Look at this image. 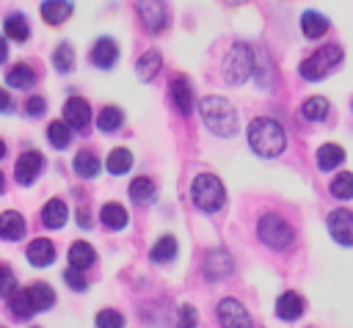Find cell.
I'll use <instances>...</instances> for the list:
<instances>
[{
  "mask_svg": "<svg viewBox=\"0 0 353 328\" xmlns=\"http://www.w3.org/2000/svg\"><path fill=\"white\" fill-rule=\"evenodd\" d=\"M248 146L254 154L259 157H279L287 146V132L284 127L276 121V119H268V116H259L248 124Z\"/></svg>",
  "mask_w": 353,
  "mask_h": 328,
  "instance_id": "cell-1",
  "label": "cell"
},
{
  "mask_svg": "<svg viewBox=\"0 0 353 328\" xmlns=\"http://www.w3.org/2000/svg\"><path fill=\"white\" fill-rule=\"evenodd\" d=\"M199 113L204 127L218 138H232L237 132V110L223 96H204L199 102Z\"/></svg>",
  "mask_w": 353,
  "mask_h": 328,
  "instance_id": "cell-2",
  "label": "cell"
},
{
  "mask_svg": "<svg viewBox=\"0 0 353 328\" xmlns=\"http://www.w3.org/2000/svg\"><path fill=\"white\" fill-rule=\"evenodd\" d=\"M190 198L204 215H212L226 204V187L215 174H196L190 182Z\"/></svg>",
  "mask_w": 353,
  "mask_h": 328,
  "instance_id": "cell-3",
  "label": "cell"
},
{
  "mask_svg": "<svg viewBox=\"0 0 353 328\" xmlns=\"http://www.w3.org/2000/svg\"><path fill=\"white\" fill-rule=\"evenodd\" d=\"M256 237L273 251H287L295 243V229L287 218H281L276 212H265L256 221Z\"/></svg>",
  "mask_w": 353,
  "mask_h": 328,
  "instance_id": "cell-4",
  "label": "cell"
},
{
  "mask_svg": "<svg viewBox=\"0 0 353 328\" xmlns=\"http://www.w3.org/2000/svg\"><path fill=\"white\" fill-rule=\"evenodd\" d=\"M221 72H223V80L229 85H243L251 77V72H254V50L245 41L232 44L229 52L223 55Z\"/></svg>",
  "mask_w": 353,
  "mask_h": 328,
  "instance_id": "cell-5",
  "label": "cell"
},
{
  "mask_svg": "<svg viewBox=\"0 0 353 328\" xmlns=\"http://www.w3.org/2000/svg\"><path fill=\"white\" fill-rule=\"evenodd\" d=\"M342 63V47L339 44H323L317 52H312L301 66V77L303 80H323L325 74H331L336 66Z\"/></svg>",
  "mask_w": 353,
  "mask_h": 328,
  "instance_id": "cell-6",
  "label": "cell"
},
{
  "mask_svg": "<svg viewBox=\"0 0 353 328\" xmlns=\"http://www.w3.org/2000/svg\"><path fill=\"white\" fill-rule=\"evenodd\" d=\"M135 14L149 33H163L168 25V8L163 0H135Z\"/></svg>",
  "mask_w": 353,
  "mask_h": 328,
  "instance_id": "cell-7",
  "label": "cell"
},
{
  "mask_svg": "<svg viewBox=\"0 0 353 328\" xmlns=\"http://www.w3.org/2000/svg\"><path fill=\"white\" fill-rule=\"evenodd\" d=\"M41 168H44V157H41V152H36V149L22 152V154L17 157V165H14V179H17V185H22V187L33 185V182L39 179Z\"/></svg>",
  "mask_w": 353,
  "mask_h": 328,
  "instance_id": "cell-8",
  "label": "cell"
},
{
  "mask_svg": "<svg viewBox=\"0 0 353 328\" xmlns=\"http://www.w3.org/2000/svg\"><path fill=\"white\" fill-rule=\"evenodd\" d=\"M218 322L221 328H251V317L237 298H223L218 303Z\"/></svg>",
  "mask_w": 353,
  "mask_h": 328,
  "instance_id": "cell-9",
  "label": "cell"
},
{
  "mask_svg": "<svg viewBox=\"0 0 353 328\" xmlns=\"http://www.w3.org/2000/svg\"><path fill=\"white\" fill-rule=\"evenodd\" d=\"M328 232L336 243L342 245H353V212L350 209H334L328 212Z\"/></svg>",
  "mask_w": 353,
  "mask_h": 328,
  "instance_id": "cell-10",
  "label": "cell"
},
{
  "mask_svg": "<svg viewBox=\"0 0 353 328\" xmlns=\"http://www.w3.org/2000/svg\"><path fill=\"white\" fill-rule=\"evenodd\" d=\"M168 96H171V105L176 107L179 116H190L193 113V88L188 83V77H174L171 85H168Z\"/></svg>",
  "mask_w": 353,
  "mask_h": 328,
  "instance_id": "cell-11",
  "label": "cell"
},
{
  "mask_svg": "<svg viewBox=\"0 0 353 328\" xmlns=\"http://www.w3.org/2000/svg\"><path fill=\"white\" fill-rule=\"evenodd\" d=\"M63 121L72 130H85L88 121H91V105L83 96H69L63 102Z\"/></svg>",
  "mask_w": 353,
  "mask_h": 328,
  "instance_id": "cell-12",
  "label": "cell"
},
{
  "mask_svg": "<svg viewBox=\"0 0 353 328\" xmlns=\"http://www.w3.org/2000/svg\"><path fill=\"white\" fill-rule=\"evenodd\" d=\"M119 61V44L110 36H102L94 41L91 47V63L97 69H113V63Z\"/></svg>",
  "mask_w": 353,
  "mask_h": 328,
  "instance_id": "cell-13",
  "label": "cell"
},
{
  "mask_svg": "<svg viewBox=\"0 0 353 328\" xmlns=\"http://www.w3.org/2000/svg\"><path fill=\"white\" fill-rule=\"evenodd\" d=\"M229 273H232V256L223 248L207 251V256H204V276L210 281H218V278H226Z\"/></svg>",
  "mask_w": 353,
  "mask_h": 328,
  "instance_id": "cell-14",
  "label": "cell"
},
{
  "mask_svg": "<svg viewBox=\"0 0 353 328\" xmlns=\"http://www.w3.org/2000/svg\"><path fill=\"white\" fill-rule=\"evenodd\" d=\"M25 256H28L30 265H36V267H47L50 262H55V245H52V240H47V237H36V240L28 243Z\"/></svg>",
  "mask_w": 353,
  "mask_h": 328,
  "instance_id": "cell-15",
  "label": "cell"
},
{
  "mask_svg": "<svg viewBox=\"0 0 353 328\" xmlns=\"http://www.w3.org/2000/svg\"><path fill=\"white\" fill-rule=\"evenodd\" d=\"M39 11H41V19H44L47 25H63V22L72 17L74 3H72V0H44Z\"/></svg>",
  "mask_w": 353,
  "mask_h": 328,
  "instance_id": "cell-16",
  "label": "cell"
},
{
  "mask_svg": "<svg viewBox=\"0 0 353 328\" xmlns=\"http://www.w3.org/2000/svg\"><path fill=\"white\" fill-rule=\"evenodd\" d=\"M301 314H303V298H301L298 292H281V295L276 298V317H279V320L292 322V320H298Z\"/></svg>",
  "mask_w": 353,
  "mask_h": 328,
  "instance_id": "cell-17",
  "label": "cell"
},
{
  "mask_svg": "<svg viewBox=\"0 0 353 328\" xmlns=\"http://www.w3.org/2000/svg\"><path fill=\"white\" fill-rule=\"evenodd\" d=\"M25 237V218L17 212V209H6L0 215V240H22Z\"/></svg>",
  "mask_w": 353,
  "mask_h": 328,
  "instance_id": "cell-18",
  "label": "cell"
},
{
  "mask_svg": "<svg viewBox=\"0 0 353 328\" xmlns=\"http://www.w3.org/2000/svg\"><path fill=\"white\" fill-rule=\"evenodd\" d=\"M99 221H102L105 229H110V232H121V229L130 223V215H127V209H124L121 204L108 201V204H102V209H99Z\"/></svg>",
  "mask_w": 353,
  "mask_h": 328,
  "instance_id": "cell-19",
  "label": "cell"
},
{
  "mask_svg": "<svg viewBox=\"0 0 353 328\" xmlns=\"http://www.w3.org/2000/svg\"><path fill=\"white\" fill-rule=\"evenodd\" d=\"M25 292H28V300H30L33 311H47L55 303V289L50 284H44V281H33Z\"/></svg>",
  "mask_w": 353,
  "mask_h": 328,
  "instance_id": "cell-20",
  "label": "cell"
},
{
  "mask_svg": "<svg viewBox=\"0 0 353 328\" xmlns=\"http://www.w3.org/2000/svg\"><path fill=\"white\" fill-rule=\"evenodd\" d=\"M3 30H6V36L11 39V41H28V36H30V25H28V19H25V14L22 11H11V14H6V19H3Z\"/></svg>",
  "mask_w": 353,
  "mask_h": 328,
  "instance_id": "cell-21",
  "label": "cell"
},
{
  "mask_svg": "<svg viewBox=\"0 0 353 328\" xmlns=\"http://www.w3.org/2000/svg\"><path fill=\"white\" fill-rule=\"evenodd\" d=\"M94 262H97V251H94L91 243H85V240L72 243V248H69V265H72V267H77V270H88Z\"/></svg>",
  "mask_w": 353,
  "mask_h": 328,
  "instance_id": "cell-22",
  "label": "cell"
},
{
  "mask_svg": "<svg viewBox=\"0 0 353 328\" xmlns=\"http://www.w3.org/2000/svg\"><path fill=\"white\" fill-rule=\"evenodd\" d=\"M66 218H69V209H66V204L61 198H50L44 204V209H41V223L47 229H61L66 223Z\"/></svg>",
  "mask_w": 353,
  "mask_h": 328,
  "instance_id": "cell-23",
  "label": "cell"
},
{
  "mask_svg": "<svg viewBox=\"0 0 353 328\" xmlns=\"http://www.w3.org/2000/svg\"><path fill=\"white\" fill-rule=\"evenodd\" d=\"M301 30H303L306 39H320V36H325V30H328L325 14H320V11H303V14H301Z\"/></svg>",
  "mask_w": 353,
  "mask_h": 328,
  "instance_id": "cell-24",
  "label": "cell"
},
{
  "mask_svg": "<svg viewBox=\"0 0 353 328\" xmlns=\"http://www.w3.org/2000/svg\"><path fill=\"white\" fill-rule=\"evenodd\" d=\"M160 66H163V58H160V52H157V50H149V52H143V55L138 58V63H135V72H138V77H141L143 83H152V80L157 77Z\"/></svg>",
  "mask_w": 353,
  "mask_h": 328,
  "instance_id": "cell-25",
  "label": "cell"
},
{
  "mask_svg": "<svg viewBox=\"0 0 353 328\" xmlns=\"http://www.w3.org/2000/svg\"><path fill=\"white\" fill-rule=\"evenodd\" d=\"M176 254H179L176 240H174L171 234H165V237H160V240L152 245L149 259H152V262H157V265H165V262H174V259H176Z\"/></svg>",
  "mask_w": 353,
  "mask_h": 328,
  "instance_id": "cell-26",
  "label": "cell"
},
{
  "mask_svg": "<svg viewBox=\"0 0 353 328\" xmlns=\"http://www.w3.org/2000/svg\"><path fill=\"white\" fill-rule=\"evenodd\" d=\"M342 160H345V149L336 143H323L317 149V168L320 171H334L336 165H342Z\"/></svg>",
  "mask_w": 353,
  "mask_h": 328,
  "instance_id": "cell-27",
  "label": "cell"
},
{
  "mask_svg": "<svg viewBox=\"0 0 353 328\" xmlns=\"http://www.w3.org/2000/svg\"><path fill=\"white\" fill-rule=\"evenodd\" d=\"M6 83L11 85V88H30L33 83H36V72L28 66V63H14L8 72H6Z\"/></svg>",
  "mask_w": 353,
  "mask_h": 328,
  "instance_id": "cell-28",
  "label": "cell"
},
{
  "mask_svg": "<svg viewBox=\"0 0 353 328\" xmlns=\"http://www.w3.org/2000/svg\"><path fill=\"white\" fill-rule=\"evenodd\" d=\"M72 165H74V171H77L83 179H91V176L99 174V165H102V163H99V157H97L91 149H83V152L74 154Z\"/></svg>",
  "mask_w": 353,
  "mask_h": 328,
  "instance_id": "cell-29",
  "label": "cell"
},
{
  "mask_svg": "<svg viewBox=\"0 0 353 328\" xmlns=\"http://www.w3.org/2000/svg\"><path fill=\"white\" fill-rule=\"evenodd\" d=\"M154 196H157V187H154V182L149 176H138V179L130 182V198L135 204H152Z\"/></svg>",
  "mask_w": 353,
  "mask_h": 328,
  "instance_id": "cell-30",
  "label": "cell"
},
{
  "mask_svg": "<svg viewBox=\"0 0 353 328\" xmlns=\"http://www.w3.org/2000/svg\"><path fill=\"white\" fill-rule=\"evenodd\" d=\"M105 168H108L110 174H116V176L127 174V171L132 168V152H130V149H124V146H116V149L108 154Z\"/></svg>",
  "mask_w": 353,
  "mask_h": 328,
  "instance_id": "cell-31",
  "label": "cell"
},
{
  "mask_svg": "<svg viewBox=\"0 0 353 328\" xmlns=\"http://www.w3.org/2000/svg\"><path fill=\"white\" fill-rule=\"evenodd\" d=\"M47 141H50L55 149H66V146L72 143V127H69L63 119H61V121H58V119L50 121V124H47Z\"/></svg>",
  "mask_w": 353,
  "mask_h": 328,
  "instance_id": "cell-32",
  "label": "cell"
},
{
  "mask_svg": "<svg viewBox=\"0 0 353 328\" xmlns=\"http://www.w3.org/2000/svg\"><path fill=\"white\" fill-rule=\"evenodd\" d=\"M52 66H55V72H61V74L72 72V66H74V47H72L69 41H61V44L52 50Z\"/></svg>",
  "mask_w": 353,
  "mask_h": 328,
  "instance_id": "cell-33",
  "label": "cell"
},
{
  "mask_svg": "<svg viewBox=\"0 0 353 328\" xmlns=\"http://www.w3.org/2000/svg\"><path fill=\"white\" fill-rule=\"evenodd\" d=\"M301 116L306 121H323L328 116V99L325 96H309L303 105H301Z\"/></svg>",
  "mask_w": 353,
  "mask_h": 328,
  "instance_id": "cell-34",
  "label": "cell"
},
{
  "mask_svg": "<svg viewBox=\"0 0 353 328\" xmlns=\"http://www.w3.org/2000/svg\"><path fill=\"white\" fill-rule=\"evenodd\" d=\"M121 121H124V113H121L116 105L102 107L99 116H97V127H99L102 132H116V130L121 127Z\"/></svg>",
  "mask_w": 353,
  "mask_h": 328,
  "instance_id": "cell-35",
  "label": "cell"
},
{
  "mask_svg": "<svg viewBox=\"0 0 353 328\" xmlns=\"http://www.w3.org/2000/svg\"><path fill=\"white\" fill-rule=\"evenodd\" d=\"M328 190H331V196H334V198H339V201H347V198H353V174H350V171H342V174H336V176L331 179Z\"/></svg>",
  "mask_w": 353,
  "mask_h": 328,
  "instance_id": "cell-36",
  "label": "cell"
},
{
  "mask_svg": "<svg viewBox=\"0 0 353 328\" xmlns=\"http://www.w3.org/2000/svg\"><path fill=\"white\" fill-rule=\"evenodd\" d=\"M8 311H11L17 320H28V317L33 314V306H30L25 289H17V292L8 295Z\"/></svg>",
  "mask_w": 353,
  "mask_h": 328,
  "instance_id": "cell-37",
  "label": "cell"
},
{
  "mask_svg": "<svg viewBox=\"0 0 353 328\" xmlns=\"http://www.w3.org/2000/svg\"><path fill=\"white\" fill-rule=\"evenodd\" d=\"M94 325L97 328H124V314L116 309H102V311H97Z\"/></svg>",
  "mask_w": 353,
  "mask_h": 328,
  "instance_id": "cell-38",
  "label": "cell"
},
{
  "mask_svg": "<svg viewBox=\"0 0 353 328\" xmlns=\"http://www.w3.org/2000/svg\"><path fill=\"white\" fill-rule=\"evenodd\" d=\"M199 325V314L190 303H182L179 306V320H176V328H196Z\"/></svg>",
  "mask_w": 353,
  "mask_h": 328,
  "instance_id": "cell-39",
  "label": "cell"
},
{
  "mask_svg": "<svg viewBox=\"0 0 353 328\" xmlns=\"http://www.w3.org/2000/svg\"><path fill=\"white\" fill-rule=\"evenodd\" d=\"M11 292H17V278L6 265H0V295L8 298Z\"/></svg>",
  "mask_w": 353,
  "mask_h": 328,
  "instance_id": "cell-40",
  "label": "cell"
},
{
  "mask_svg": "<svg viewBox=\"0 0 353 328\" xmlns=\"http://www.w3.org/2000/svg\"><path fill=\"white\" fill-rule=\"evenodd\" d=\"M25 113H28L30 119H41V116L47 113V99H44V96H30V99L25 102Z\"/></svg>",
  "mask_w": 353,
  "mask_h": 328,
  "instance_id": "cell-41",
  "label": "cell"
},
{
  "mask_svg": "<svg viewBox=\"0 0 353 328\" xmlns=\"http://www.w3.org/2000/svg\"><path fill=\"white\" fill-rule=\"evenodd\" d=\"M63 281H66L72 289H77V292H83V289L88 287V281H85L83 270H77V267H69V270L63 273Z\"/></svg>",
  "mask_w": 353,
  "mask_h": 328,
  "instance_id": "cell-42",
  "label": "cell"
},
{
  "mask_svg": "<svg viewBox=\"0 0 353 328\" xmlns=\"http://www.w3.org/2000/svg\"><path fill=\"white\" fill-rule=\"evenodd\" d=\"M11 107H14V102H11V94L0 88V113H8Z\"/></svg>",
  "mask_w": 353,
  "mask_h": 328,
  "instance_id": "cell-43",
  "label": "cell"
},
{
  "mask_svg": "<svg viewBox=\"0 0 353 328\" xmlns=\"http://www.w3.org/2000/svg\"><path fill=\"white\" fill-rule=\"evenodd\" d=\"M77 223H80L83 229H88V226H91V215H88V209H85V207H77Z\"/></svg>",
  "mask_w": 353,
  "mask_h": 328,
  "instance_id": "cell-44",
  "label": "cell"
},
{
  "mask_svg": "<svg viewBox=\"0 0 353 328\" xmlns=\"http://www.w3.org/2000/svg\"><path fill=\"white\" fill-rule=\"evenodd\" d=\"M6 58H8V41L0 36V63H6Z\"/></svg>",
  "mask_w": 353,
  "mask_h": 328,
  "instance_id": "cell-45",
  "label": "cell"
},
{
  "mask_svg": "<svg viewBox=\"0 0 353 328\" xmlns=\"http://www.w3.org/2000/svg\"><path fill=\"white\" fill-rule=\"evenodd\" d=\"M6 190V176H3V171H0V193Z\"/></svg>",
  "mask_w": 353,
  "mask_h": 328,
  "instance_id": "cell-46",
  "label": "cell"
},
{
  "mask_svg": "<svg viewBox=\"0 0 353 328\" xmlns=\"http://www.w3.org/2000/svg\"><path fill=\"white\" fill-rule=\"evenodd\" d=\"M3 157H6V143L0 141V160H3Z\"/></svg>",
  "mask_w": 353,
  "mask_h": 328,
  "instance_id": "cell-47",
  "label": "cell"
},
{
  "mask_svg": "<svg viewBox=\"0 0 353 328\" xmlns=\"http://www.w3.org/2000/svg\"><path fill=\"white\" fill-rule=\"evenodd\" d=\"M30 328H39V325H30Z\"/></svg>",
  "mask_w": 353,
  "mask_h": 328,
  "instance_id": "cell-48",
  "label": "cell"
}]
</instances>
